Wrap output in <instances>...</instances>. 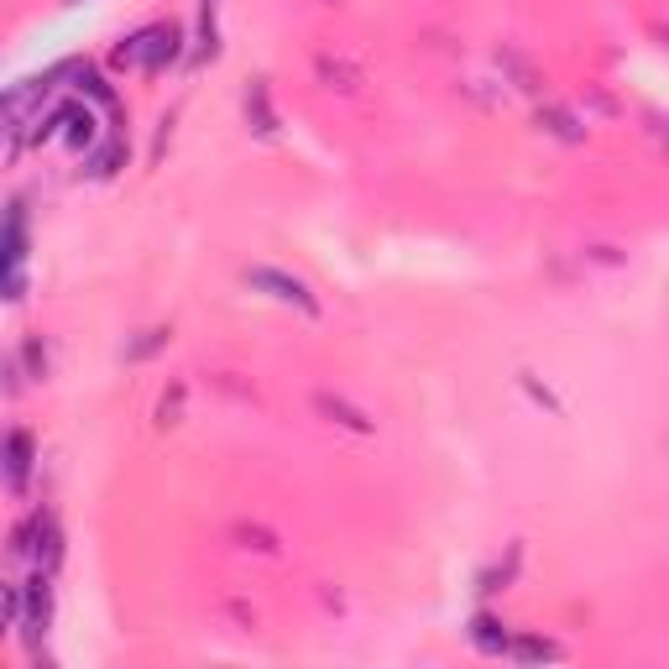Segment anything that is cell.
<instances>
[{"label":"cell","mask_w":669,"mask_h":669,"mask_svg":"<svg viewBox=\"0 0 669 669\" xmlns=\"http://www.w3.org/2000/svg\"><path fill=\"white\" fill-rule=\"evenodd\" d=\"M48 617H53V602H48V570H37L27 591H21V628L37 643V633H48Z\"/></svg>","instance_id":"cell-5"},{"label":"cell","mask_w":669,"mask_h":669,"mask_svg":"<svg viewBox=\"0 0 669 669\" xmlns=\"http://www.w3.org/2000/svg\"><path fill=\"white\" fill-rule=\"evenodd\" d=\"M246 283H251V288H262V293H272V298H278V304H293V309H304L309 319L319 314V298L309 293V283L288 278V272H278V267H251V272H246Z\"/></svg>","instance_id":"cell-3"},{"label":"cell","mask_w":669,"mask_h":669,"mask_svg":"<svg viewBox=\"0 0 669 669\" xmlns=\"http://www.w3.org/2000/svg\"><path fill=\"white\" fill-rule=\"evenodd\" d=\"M0 476H6L11 492H27V476H32V440L21 429H11L0 440Z\"/></svg>","instance_id":"cell-4"},{"label":"cell","mask_w":669,"mask_h":669,"mask_svg":"<svg viewBox=\"0 0 669 669\" xmlns=\"http://www.w3.org/2000/svg\"><path fill=\"white\" fill-rule=\"evenodd\" d=\"M236 539H246V549H262V555H278V539L267 534V528H236Z\"/></svg>","instance_id":"cell-10"},{"label":"cell","mask_w":669,"mask_h":669,"mask_svg":"<svg viewBox=\"0 0 669 669\" xmlns=\"http://www.w3.org/2000/svg\"><path fill=\"white\" fill-rule=\"evenodd\" d=\"M178 408H183V382L173 387V398L157 403V424H163V429H168V424H178Z\"/></svg>","instance_id":"cell-12"},{"label":"cell","mask_w":669,"mask_h":669,"mask_svg":"<svg viewBox=\"0 0 669 669\" xmlns=\"http://www.w3.org/2000/svg\"><path fill=\"white\" fill-rule=\"evenodd\" d=\"M74 6H79V0H74Z\"/></svg>","instance_id":"cell-13"},{"label":"cell","mask_w":669,"mask_h":669,"mask_svg":"<svg viewBox=\"0 0 669 669\" xmlns=\"http://www.w3.org/2000/svg\"><path fill=\"white\" fill-rule=\"evenodd\" d=\"M21 622V591L11 581H0V633H11Z\"/></svg>","instance_id":"cell-9"},{"label":"cell","mask_w":669,"mask_h":669,"mask_svg":"<svg viewBox=\"0 0 669 669\" xmlns=\"http://www.w3.org/2000/svg\"><path fill=\"white\" fill-rule=\"evenodd\" d=\"M507 654H513V659H560V643H549V638H518V643H507Z\"/></svg>","instance_id":"cell-8"},{"label":"cell","mask_w":669,"mask_h":669,"mask_svg":"<svg viewBox=\"0 0 669 669\" xmlns=\"http://www.w3.org/2000/svg\"><path fill=\"white\" fill-rule=\"evenodd\" d=\"M121 157H126V147H121V142H110V147L95 157V163H89V173H95V178H110V173H115V163H121Z\"/></svg>","instance_id":"cell-11"},{"label":"cell","mask_w":669,"mask_h":669,"mask_svg":"<svg viewBox=\"0 0 669 669\" xmlns=\"http://www.w3.org/2000/svg\"><path fill=\"white\" fill-rule=\"evenodd\" d=\"M314 408L319 413H330V419L335 424H345V429H356V434H372L377 424L372 419H366V413L361 408H351V403H340V398H330V392H314Z\"/></svg>","instance_id":"cell-6"},{"label":"cell","mask_w":669,"mask_h":669,"mask_svg":"<svg viewBox=\"0 0 669 669\" xmlns=\"http://www.w3.org/2000/svg\"><path fill=\"white\" fill-rule=\"evenodd\" d=\"M178 58V27H142L115 48V68H136V74H157Z\"/></svg>","instance_id":"cell-1"},{"label":"cell","mask_w":669,"mask_h":669,"mask_svg":"<svg viewBox=\"0 0 669 669\" xmlns=\"http://www.w3.org/2000/svg\"><path fill=\"white\" fill-rule=\"evenodd\" d=\"M21 283H27V220L21 204H11L0 225V298H21Z\"/></svg>","instance_id":"cell-2"},{"label":"cell","mask_w":669,"mask_h":669,"mask_svg":"<svg viewBox=\"0 0 669 669\" xmlns=\"http://www.w3.org/2000/svg\"><path fill=\"white\" fill-rule=\"evenodd\" d=\"M471 643H476L481 654H507V633L497 628V617H487V612L476 617V628H471Z\"/></svg>","instance_id":"cell-7"}]
</instances>
